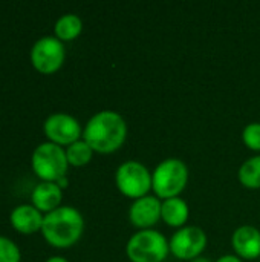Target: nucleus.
Returning <instances> with one entry per match:
<instances>
[{
	"instance_id": "nucleus-19",
	"label": "nucleus",
	"mask_w": 260,
	"mask_h": 262,
	"mask_svg": "<svg viewBox=\"0 0 260 262\" xmlns=\"http://www.w3.org/2000/svg\"><path fill=\"white\" fill-rule=\"evenodd\" d=\"M20 261V252L17 246L5 238L0 236V262H18Z\"/></svg>"
},
{
	"instance_id": "nucleus-6",
	"label": "nucleus",
	"mask_w": 260,
	"mask_h": 262,
	"mask_svg": "<svg viewBox=\"0 0 260 262\" xmlns=\"http://www.w3.org/2000/svg\"><path fill=\"white\" fill-rule=\"evenodd\" d=\"M66 152L55 143H43L32 154V167L44 181H58L67 170Z\"/></svg>"
},
{
	"instance_id": "nucleus-16",
	"label": "nucleus",
	"mask_w": 260,
	"mask_h": 262,
	"mask_svg": "<svg viewBox=\"0 0 260 262\" xmlns=\"http://www.w3.org/2000/svg\"><path fill=\"white\" fill-rule=\"evenodd\" d=\"M239 181L247 189H260V155L242 163L238 172Z\"/></svg>"
},
{
	"instance_id": "nucleus-11",
	"label": "nucleus",
	"mask_w": 260,
	"mask_h": 262,
	"mask_svg": "<svg viewBox=\"0 0 260 262\" xmlns=\"http://www.w3.org/2000/svg\"><path fill=\"white\" fill-rule=\"evenodd\" d=\"M231 246L241 259H257L260 258V230L253 226L236 229L231 236Z\"/></svg>"
},
{
	"instance_id": "nucleus-8",
	"label": "nucleus",
	"mask_w": 260,
	"mask_h": 262,
	"mask_svg": "<svg viewBox=\"0 0 260 262\" xmlns=\"http://www.w3.org/2000/svg\"><path fill=\"white\" fill-rule=\"evenodd\" d=\"M31 60L34 66L44 74L57 71L64 60V46L61 40L51 35L41 37L31 49Z\"/></svg>"
},
{
	"instance_id": "nucleus-17",
	"label": "nucleus",
	"mask_w": 260,
	"mask_h": 262,
	"mask_svg": "<svg viewBox=\"0 0 260 262\" xmlns=\"http://www.w3.org/2000/svg\"><path fill=\"white\" fill-rule=\"evenodd\" d=\"M92 147L84 141V140H78L72 144H69L67 150H66V157L67 161L74 166H84L92 160Z\"/></svg>"
},
{
	"instance_id": "nucleus-14",
	"label": "nucleus",
	"mask_w": 260,
	"mask_h": 262,
	"mask_svg": "<svg viewBox=\"0 0 260 262\" xmlns=\"http://www.w3.org/2000/svg\"><path fill=\"white\" fill-rule=\"evenodd\" d=\"M190 215V209L188 204L176 196V198H170V200H164L162 206H161V220L170 226V227H179L182 229L184 224L187 223Z\"/></svg>"
},
{
	"instance_id": "nucleus-15",
	"label": "nucleus",
	"mask_w": 260,
	"mask_h": 262,
	"mask_svg": "<svg viewBox=\"0 0 260 262\" xmlns=\"http://www.w3.org/2000/svg\"><path fill=\"white\" fill-rule=\"evenodd\" d=\"M83 29V21L77 14H64L55 23V34L60 40H74Z\"/></svg>"
},
{
	"instance_id": "nucleus-2",
	"label": "nucleus",
	"mask_w": 260,
	"mask_h": 262,
	"mask_svg": "<svg viewBox=\"0 0 260 262\" xmlns=\"http://www.w3.org/2000/svg\"><path fill=\"white\" fill-rule=\"evenodd\" d=\"M84 229L81 213L70 206L57 207L49 212L41 226L43 236L55 247H69L75 244Z\"/></svg>"
},
{
	"instance_id": "nucleus-3",
	"label": "nucleus",
	"mask_w": 260,
	"mask_h": 262,
	"mask_svg": "<svg viewBox=\"0 0 260 262\" xmlns=\"http://www.w3.org/2000/svg\"><path fill=\"white\" fill-rule=\"evenodd\" d=\"M188 181V167L179 158L161 161L152 172V189L159 200L176 198L182 193Z\"/></svg>"
},
{
	"instance_id": "nucleus-9",
	"label": "nucleus",
	"mask_w": 260,
	"mask_h": 262,
	"mask_svg": "<svg viewBox=\"0 0 260 262\" xmlns=\"http://www.w3.org/2000/svg\"><path fill=\"white\" fill-rule=\"evenodd\" d=\"M44 132L55 144H72L81 135V126L69 114H52L44 121Z\"/></svg>"
},
{
	"instance_id": "nucleus-20",
	"label": "nucleus",
	"mask_w": 260,
	"mask_h": 262,
	"mask_svg": "<svg viewBox=\"0 0 260 262\" xmlns=\"http://www.w3.org/2000/svg\"><path fill=\"white\" fill-rule=\"evenodd\" d=\"M216 262H242V259L238 255H224V256L218 258Z\"/></svg>"
},
{
	"instance_id": "nucleus-7",
	"label": "nucleus",
	"mask_w": 260,
	"mask_h": 262,
	"mask_svg": "<svg viewBox=\"0 0 260 262\" xmlns=\"http://www.w3.org/2000/svg\"><path fill=\"white\" fill-rule=\"evenodd\" d=\"M207 246V235L201 227L184 226L170 239V252L173 256L182 261H192L199 258Z\"/></svg>"
},
{
	"instance_id": "nucleus-12",
	"label": "nucleus",
	"mask_w": 260,
	"mask_h": 262,
	"mask_svg": "<svg viewBox=\"0 0 260 262\" xmlns=\"http://www.w3.org/2000/svg\"><path fill=\"white\" fill-rule=\"evenodd\" d=\"M43 220L44 218L41 216L40 210L37 207L28 206V204L17 206L11 212V223L21 233H32V232L41 229Z\"/></svg>"
},
{
	"instance_id": "nucleus-4",
	"label": "nucleus",
	"mask_w": 260,
	"mask_h": 262,
	"mask_svg": "<svg viewBox=\"0 0 260 262\" xmlns=\"http://www.w3.org/2000/svg\"><path fill=\"white\" fill-rule=\"evenodd\" d=\"M126 253L132 262H162L170 253V243L158 230H139L127 241Z\"/></svg>"
},
{
	"instance_id": "nucleus-18",
	"label": "nucleus",
	"mask_w": 260,
	"mask_h": 262,
	"mask_svg": "<svg viewBox=\"0 0 260 262\" xmlns=\"http://www.w3.org/2000/svg\"><path fill=\"white\" fill-rule=\"evenodd\" d=\"M242 140L251 150L260 152V123L247 124L242 132Z\"/></svg>"
},
{
	"instance_id": "nucleus-21",
	"label": "nucleus",
	"mask_w": 260,
	"mask_h": 262,
	"mask_svg": "<svg viewBox=\"0 0 260 262\" xmlns=\"http://www.w3.org/2000/svg\"><path fill=\"white\" fill-rule=\"evenodd\" d=\"M46 262H69L67 259H64V258H61V256H52V258H49Z\"/></svg>"
},
{
	"instance_id": "nucleus-5",
	"label": "nucleus",
	"mask_w": 260,
	"mask_h": 262,
	"mask_svg": "<svg viewBox=\"0 0 260 262\" xmlns=\"http://www.w3.org/2000/svg\"><path fill=\"white\" fill-rule=\"evenodd\" d=\"M115 183L124 196L135 201L149 195L152 189V173L143 163L129 160L118 166L115 172Z\"/></svg>"
},
{
	"instance_id": "nucleus-10",
	"label": "nucleus",
	"mask_w": 260,
	"mask_h": 262,
	"mask_svg": "<svg viewBox=\"0 0 260 262\" xmlns=\"http://www.w3.org/2000/svg\"><path fill=\"white\" fill-rule=\"evenodd\" d=\"M161 200L153 195H146L132 203L129 210L130 223L139 230L152 229L161 220Z\"/></svg>"
},
{
	"instance_id": "nucleus-1",
	"label": "nucleus",
	"mask_w": 260,
	"mask_h": 262,
	"mask_svg": "<svg viewBox=\"0 0 260 262\" xmlns=\"http://www.w3.org/2000/svg\"><path fill=\"white\" fill-rule=\"evenodd\" d=\"M83 138L92 150L112 154L124 144L127 138V123L123 115L115 111H100L87 121Z\"/></svg>"
},
{
	"instance_id": "nucleus-13",
	"label": "nucleus",
	"mask_w": 260,
	"mask_h": 262,
	"mask_svg": "<svg viewBox=\"0 0 260 262\" xmlns=\"http://www.w3.org/2000/svg\"><path fill=\"white\" fill-rule=\"evenodd\" d=\"M61 201V187L54 181H43L32 192V203L37 209L52 212Z\"/></svg>"
}]
</instances>
